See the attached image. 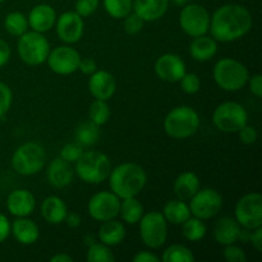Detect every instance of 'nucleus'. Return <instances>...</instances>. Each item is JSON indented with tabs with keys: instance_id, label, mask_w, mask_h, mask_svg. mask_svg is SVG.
Instances as JSON below:
<instances>
[{
	"instance_id": "obj_1",
	"label": "nucleus",
	"mask_w": 262,
	"mask_h": 262,
	"mask_svg": "<svg viewBox=\"0 0 262 262\" xmlns=\"http://www.w3.org/2000/svg\"><path fill=\"white\" fill-rule=\"evenodd\" d=\"M252 25V14L245 5L229 3L212 13L209 32L217 42H233L247 35Z\"/></svg>"
},
{
	"instance_id": "obj_2",
	"label": "nucleus",
	"mask_w": 262,
	"mask_h": 262,
	"mask_svg": "<svg viewBox=\"0 0 262 262\" xmlns=\"http://www.w3.org/2000/svg\"><path fill=\"white\" fill-rule=\"evenodd\" d=\"M109 187L120 200L137 197L147 183V173L136 163H123L112 168L109 174Z\"/></svg>"
},
{
	"instance_id": "obj_3",
	"label": "nucleus",
	"mask_w": 262,
	"mask_h": 262,
	"mask_svg": "<svg viewBox=\"0 0 262 262\" xmlns=\"http://www.w3.org/2000/svg\"><path fill=\"white\" fill-rule=\"evenodd\" d=\"M201 119L193 107L179 105L173 107L164 118V130L174 140H186L199 130Z\"/></svg>"
},
{
	"instance_id": "obj_4",
	"label": "nucleus",
	"mask_w": 262,
	"mask_h": 262,
	"mask_svg": "<svg viewBox=\"0 0 262 262\" xmlns=\"http://www.w3.org/2000/svg\"><path fill=\"white\" fill-rule=\"evenodd\" d=\"M112 168L110 159L104 152L95 150L83 151L74 163V173L87 184H100L107 181Z\"/></svg>"
},
{
	"instance_id": "obj_5",
	"label": "nucleus",
	"mask_w": 262,
	"mask_h": 262,
	"mask_svg": "<svg viewBox=\"0 0 262 262\" xmlns=\"http://www.w3.org/2000/svg\"><path fill=\"white\" fill-rule=\"evenodd\" d=\"M212 77L223 91L237 92L247 84L250 72L247 67L237 59L222 58L215 63Z\"/></svg>"
},
{
	"instance_id": "obj_6",
	"label": "nucleus",
	"mask_w": 262,
	"mask_h": 262,
	"mask_svg": "<svg viewBox=\"0 0 262 262\" xmlns=\"http://www.w3.org/2000/svg\"><path fill=\"white\" fill-rule=\"evenodd\" d=\"M10 164L13 170L19 176H35L45 168L46 151L40 143L26 142L13 152Z\"/></svg>"
},
{
	"instance_id": "obj_7",
	"label": "nucleus",
	"mask_w": 262,
	"mask_h": 262,
	"mask_svg": "<svg viewBox=\"0 0 262 262\" xmlns=\"http://www.w3.org/2000/svg\"><path fill=\"white\" fill-rule=\"evenodd\" d=\"M17 51L23 63L30 67H37L48 59L50 42L43 33L31 30L18 37Z\"/></svg>"
},
{
	"instance_id": "obj_8",
	"label": "nucleus",
	"mask_w": 262,
	"mask_h": 262,
	"mask_svg": "<svg viewBox=\"0 0 262 262\" xmlns=\"http://www.w3.org/2000/svg\"><path fill=\"white\" fill-rule=\"evenodd\" d=\"M138 224L141 241L150 250H158L168 239L169 224L160 211H148L143 214Z\"/></svg>"
},
{
	"instance_id": "obj_9",
	"label": "nucleus",
	"mask_w": 262,
	"mask_h": 262,
	"mask_svg": "<svg viewBox=\"0 0 262 262\" xmlns=\"http://www.w3.org/2000/svg\"><path fill=\"white\" fill-rule=\"evenodd\" d=\"M212 122L220 132L237 133L248 123V113L239 102L225 101L215 107Z\"/></svg>"
},
{
	"instance_id": "obj_10",
	"label": "nucleus",
	"mask_w": 262,
	"mask_h": 262,
	"mask_svg": "<svg viewBox=\"0 0 262 262\" xmlns=\"http://www.w3.org/2000/svg\"><path fill=\"white\" fill-rule=\"evenodd\" d=\"M210 19L211 15L209 10L200 4L187 3L179 13V26L191 37L206 35L210 28Z\"/></svg>"
},
{
	"instance_id": "obj_11",
	"label": "nucleus",
	"mask_w": 262,
	"mask_h": 262,
	"mask_svg": "<svg viewBox=\"0 0 262 262\" xmlns=\"http://www.w3.org/2000/svg\"><path fill=\"white\" fill-rule=\"evenodd\" d=\"M223 202L222 193L215 188H200L189 199L188 205L192 216L210 220L222 211Z\"/></svg>"
},
{
	"instance_id": "obj_12",
	"label": "nucleus",
	"mask_w": 262,
	"mask_h": 262,
	"mask_svg": "<svg viewBox=\"0 0 262 262\" xmlns=\"http://www.w3.org/2000/svg\"><path fill=\"white\" fill-rule=\"evenodd\" d=\"M234 219L246 229L262 227V196L258 192H251L238 200L234 209Z\"/></svg>"
},
{
	"instance_id": "obj_13",
	"label": "nucleus",
	"mask_w": 262,
	"mask_h": 262,
	"mask_svg": "<svg viewBox=\"0 0 262 262\" xmlns=\"http://www.w3.org/2000/svg\"><path fill=\"white\" fill-rule=\"evenodd\" d=\"M120 199L112 191H100L87 204L89 215L96 222H107L119 216Z\"/></svg>"
},
{
	"instance_id": "obj_14",
	"label": "nucleus",
	"mask_w": 262,
	"mask_h": 262,
	"mask_svg": "<svg viewBox=\"0 0 262 262\" xmlns=\"http://www.w3.org/2000/svg\"><path fill=\"white\" fill-rule=\"evenodd\" d=\"M81 58V54L78 53L77 49L66 43V45L53 49V50L50 49L46 63H48L50 71L55 74L69 76V74H73L74 72L78 71Z\"/></svg>"
},
{
	"instance_id": "obj_15",
	"label": "nucleus",
	"mask_w": 262,
	"mask_h": 262,
	"mask_svg": "<svg viewBox=\"0 0 262 262\" xmlns=\"http://www.w3.org/2000/svg\"><path fill=\"white\" fill-rule=\"evenodd\" d=\"M55 31L60 41L68 45L78 42L84 33V22L83 18L77 14L74 10L61 13L59 17H56Z\"/></svg>"
},
{
	"instance_id": "obj_16",
	"label": "nucleus",
	"mask_w": 262,
	"mask_h": 262,
	"mask_svg": "<svg viewBox=\"0 0 262 262\" xmlns=\"http://www.w3.org/2000/svg\"><path fill=\"white\" fill-rule=\"evenodd\" d=\"M154 71L158 78L168 83H177L187 72L186 63L179 55L165 53L159 56L154 66Z\"/></svg>"
},
{
	"instance_id": "obj_17",
	"label": "nucleus",
	"mask_w": 262,
	"mask_h": 262,
	"mask_svg": "<svg viewBox=\"0 0 262 262\" xmlns=\"http://www.w3.org/2000/svg\"><path fill=\"white\" fill-rule=\"evenodd\" d=\"M89 77L87 87L94 99L107 101L114 96L115 91H117V81L112 73H109L107 71H102V69H97L95 73Z\"/></svg>"
},
{
	"instance_id": "obj_18",
	"label": "nucleus",
	"mask_w": 262,
	"mask_h": 262,
	"mask_svg": "<svg viewBox=\"0 0 262 262\" xmlns=\"http://www.w3.org/2000/svg\"><path fill=\"white\" fill-rule=\"evenodd\" d=\"M5 206L8 212L14 217L30 216L36 209V199L32 192L18 188L8 194Z\"/></svg>"
},
{
	"instance_id": "obj_19",
	"label": "nucleus",
	"mask_w": 262,
	"mask_h": 262,
	"mask_svg": "<svg viewBox=\"0 0 262 262\" xmlns=\"http://www.w3.org/2000/svg\"><path fill=\"white\" fill-rule=\"evenodd\" d=\"M74 169L72 164L67 163L61 158H55L49 163L46 169V179L49 184L55 189H63L73 182Z\"/></svg>"
},
{
	"instance_id": "obj_20",
	"label": "nucleus",
	"mask_w": 262,
	"mask_h": 262,
	"mask_svg": "<svg viewBox=\"0 0 262 262\" xmlns=\"http://www.w3.org/2000/svg\"><path fill=\"white\" fill-rule=\"evenodd\" d=\"M56 12L51 5L37 4L30 10L27 15L28 26L32 31L45 33L54 28L56 22Z\"/></svg>"
},
{
	"instance_id": "obj_21",
	"label": "nucleus",
	"mask_w": 262,
	"mask_h": 262,
	"mask_svg": "<svg viewBox=\"0 0 262 262\" xmlns=\"http://www.w3.org/2000/svg\"><path fill=\"white\" fill-rule=\"evenodd\" d=\"M10 235L23 246H31L40 238L38 225L28 216L15 217L10 223Z\"/></svg>"
},
{
	"instance_id": "obj_22",
	"label": "nucleus",
	"mask_w": 262,
	"mask_h": 262,
	"mask_svg": "<svg viewBox=\"0 0 262 262\" xmlns=\"http://www.w3.org/2000/svg\"><path fill=\"white\" fill-rule=\"evenodd\" d=\"M242 227L232 216H222L215 222L212 228V235L217 245L228 246L238 242V237Z\"/></svg>"
},
{
	"instance_id": "obj_23",
	"label": "nucleus",
	"mask_w": 262,
	"mask_h": 262,
	"mask_svg": "<svg viewBox=\"0 0 262 262\" xmlns=\"http://www.w3.org/2000/svg\"><path fill=\"white\" fill-rule=\"evenodd\" d=\"M170 0H133V12L145 22H155L168 12Z\"/></svg>"
},
{
	"instance_id": "obj_24",
	"label": "nucleus",
	"mask_w": 262,
	"mask_h": 262,
	"mask_svg": "<svg viewBox=\"0 0 262 262\" xmlns=\"http://www.w3.org/2000/svg\"><path fill=\"white\" fill-rule=\"evenodd\" d=\"M189 55L193 60L205 63L209 61L216 55L217 53V41L214 37L206 35L197 36L193 37V40L189 43Z\"/></svg>"
},
{
	"instance_id": "obj_25",
	"label": "nucleus",
	"mask_w": 262,
	"mask_h": 262,
	"mask_svg": "<svg viewBox=\"0 0 262 262\" xmlns=\"http://www.w3.org/2000/svg\"><path fill=\"white\" fill-rule=\"evenodd\" d=\"M40 211L41 216L46 223L51 225H59L64 223V219L68 214V207L60 197L49 196L41 204Z\"/></svg>"
},
{
	"instance_id": "obj_26",
	"label": "nucleus",
	"mask_w": 262,
	"mask_h": 262,
	"mask_svg": "<svg viewBox=\"0 0 262 262\" xmlns=\"http://www.w3.org/2000/svg\"><path fill=\"white\" fill-rule=\"evenodd\" d=\"M99 241L109 247L119 246L125 239V227L122 222L117 219L102 222L97 233Z\"/></svg>"
},
{
	"instance_id": "obj_27",
	"label": "nucleus",
	"mask_w": 262,
	"mask_h": 262,
	"mask_svg": "<svg viewBox=\"0 0 262 262\" xmlns=\"http://www.w3.org/2000/svg\"><path fill=\"white\" fill-rule=\"evenodd\" d=\"M173 188L177 199L189 201V199L201 188V182L193 171H183L176 178Z\"/></svg>"
},
{
	"instance_id": "obj_28",
	"label": "nucleus",
	"mask_w": 262,
	"mask_h": 262,
	"mask_svg": "<svg viewBox=\"0 0 262 262\" xmlns=\"http://www.w3.org/2000/svg\"><path fill=\"white\" fill-rule=\"evenodd\" d=\"M161 214L164 215L168 224L171 225H182L188 217L192 216L188 202L179 199L166 202Z\"/></svg>"
},
{
	"instance_id": "obj_29",
	"label": "nucleus",
	"mask_w": 262,
	"mask_h": 262,
	"mask_svg": "<svg viewBox=\"0 0 262 262\" xmlns=\"http://www.w3.org/2000/svg\"><path fill=\"white\" fill-rule=\"evenodd\" d=\"M100 140V127L91 120L82 122L74 130V141L82 147H92Z\"/></svg>"
},
{
	"instance_id": "obj_30",
	"label": "nucleus",
	"mask_w": 262,
	"mask_h": 262,
	"mask_svg": "<svg viewBox=\"0 0 262 262\" xmlns=\"http://www.w3.org/2000/svg\"><path fill=\"white\" fill-rule=\"evenodd\" d=\"M145 214L143 205L137 200V197H128L120 200L119 216L124 223L129 225L137 224Z\"/></svg>"
},
{
	"instance_id": "obj_31",
	"label": "nucleus",
	"mask_w": 262,
	"mask_h": 262,
	"mask_svg": "<svg viewBox=\"0 0 262 262\" xmlns=\"http://www.w3.org/2000/svg\"><path fill=\"white\" fill-rule=\"evenodd\" d=\"M207 233V227L205 220L199 219L196 216H191L182 224V234L184 239L188 242H199L204 239Z\"/></svg>"
},
{
	"instance_id": "obj_32",
	"label": "nucleus",
	"mask_w": 262,
	"mask_h": 262,
	"mask_svg": "<svg viewBox=\"0 0 262 262\" xmlns=\"http://www.w3.org/2000/svg\"><path fill=\"white\" fill-rule=\"evenodd\" d=\"M4 28L13 37H19L30 30L27 15L22 12H10L4 18Z\"/></svg>"
},
{
	"instance_id": "obj_33",
	"label": "nucleus",
	"mask_w": 262,
	"mask_h": 262,
	"mask_svg": "<svg viewBox=\"0 0 262 262\" xmlns=\"http://www.w3.org/2000/svg\"><path fill=\"white\" fill-rule=\"evenodd\" d=\"M193 252L187 246L171 245L166 248L161 256L163 262H194Z\"/></svg>"
},
{
	"instance_id": "obj_34",
	"label": "nucleus",
	"mask_w": 262,
	"mask_h": 262,
	"mask_svg": "<svg viewBox=\"0 0 262 262\" xmlns=\"http://www.w3.org/2000/svg\"><path fill=\"white\" fill-rule=\"evenodd\" d=\"M105 12L114 19H123L133 10V0H102Z\"/></svg>"
},
{
	"instance_id": "obj_35",
	"label": "nucleus",
	"mask_w": 262,
	"mask_h": 262,
	"mask_svg": "<svg viewBox=\"0 0 262 262\" xmlns=\"http://www.w3.org/2000/svg\"><path fill=\"white\" fill-rule=\"evenodd\" d=\"M110 115H112V112H110V106L107 104V101L105 100H94L91 105H90L89 109V119L91 120L92 123H95L96 125L101 127V125H105L110 119Z\"/></svg>"
},
{
	"instance_id": "obj_36",
	"label": "nucleus",
	"mask_w": 262,
	"mask_h": 262,
	"mask_svg": "<svg viewBox=\"0 0 262 262\" xmlns=\"http://www.w3.org/2000/svg\"><path fill=\"white\" fill-rule=\"evenodd\" d=\"M86 260L89 262H114L115 256L109 246L101 242H94L87 248Z\"/></svg>"
},
{
	"instance_id": "obj_37",
	"label": "nucleus",
	"mask_w": 262,
	"mask_h": 262,
	"mask_svg": "<svg viewBox=\"0 0 262 262\" xmlns=\"http://www.w3.org/2000/svg\"><path fill=\"white\" fill-rule=\"evenodd\" d=\"M145 20L141 17H138L132 10L127 17L123 18V30L129 36L138 35L143 30V27H145Z\"/></svg>"
},
{
	"instance_id": "obj_38",
	"label": "nucleus",
	"mask_w": 262,
	"mask_h": 262,
	"mask_svg": "<svg viewBox=\"0 0 262 262\" xmlns=\"http://www.w3.org/2000/svg\"><path fill=\"white\" fill-rule=\"evenodd\" d=\"M179 83H181L182 91L187 95L197 94L201 89V79H200L199 74L196 73H187L186 72Z\"/></svg>"
},
{
	"instance_id": "obj_39",
	"label": "nucleus",
	"mask_w": 262,
	"mask_h": 262,
	"mask_svg": "<svg viewBox=\"0 0 262 262\" xmlns=\"http://www.w3.org/2000/svg\"><path fill=\"white\" fill-rule=\"evenodd\" d=\"M83 147H82L79 143L77 142H71V143H67L61 147L60 154H59V158H61L63 160H66L67 163L69 164H74L81 155L83 154Z\"/></svg>"
},
{
	"instance_id": "obj_40",
	"label": "nucleus",
	"mask_w": 262,
	"mask_h": 262,
	"mask_svg": "<svg viewBox=\"0 0 262 262\" xmlns=\"http://www.w3.org/2000/svg\"><path fill=\"white\" fill-rule=\"evenodd\" d=\"M99 0H76L74 12L82 18H89L96 13V10L99 9Z\"/></svg>"
},
{
	"instance_id": "obj_41",
	"label": "nucleus",
	"mask_w": 262,
	"mask_h": 262,
	"mask_svg": "<svg viewBox=\"0 0 262 262\" xmlns=\"http://www.w3.org/2000/svg\"><path fill=\"white\" fill-rule=\"evenodd\" d=\"M13 92L4 82H0V118L4 117L12 107Z\"/></svg>"
},
{
	"instance_id": "obj_42",
	"label": "nucleus",
	"mask_w": 262,
	"mask_h": 262,
	"mask_svg": "<svg viewBox=\"0 0 262 262\" xmlns=\"http://www.w3.org/2000/svg\"><path fill=\"white\" fill-rule=\"evenodd\" d=\"M223 257L228 262H246L247 261V255L241 247H238L235 243L233 245L224 246L223 250Z\"/></svg>"
},
{
	"instance_id": "obj_43",
	"label": "nucleus",
	"mask_w": 262,
	"mask_h": 262,
	"mask_svg": "<svg viewBox=\"0 0 262 262\" xmlns=\"http://www.w3.org/2000/svg\"><path fill=\"white\" fill-rule=\"evenodd\" d=\"M237 133L238 136H239V141L243 143V145L251 146V145H255V143L257 142V138H258L257 129H256L253 125L248 124V123L245 125V127L241 128Z\"/></svg>"
},
{
	"instance_id": "obj_44",
	"label": "nucleus",
	"mask_w": 262,
	"mask_h": 262,
	"mask_svg": "<svg viewBox=\"0 0 262 262\" xmlns=\"http://www.w3.org/2000/svg\"><path fill=\"white\" fill-rule=\"evenodd\" d=\"M248 87H250L251 94L253 95L257 99H261L262 97V76L260 73H256L250 76L247 81Z\"/></svg>"
},
{
	"instance_id": "obj_45",
	"label": "nucleus",
	"mask_w": 262,
	"mask_h": 262,
	"mask_svg": "<svg viewBox=\"0 0 262 262\" xmlns=\"http://www.w3.org/2000/svg\"><path fill=\"white\" fill-rule=\"evenodd\" d=\"M78 71H81V73L84 76H91L97 71V63L92 58H81Z\"/></svg>"
},
{
	"instance_id": "obj_46",
	"label": "nucleus",
	"mask_w": 262,
	"mask_h": 262,
	"mask_svg": "<svg viewBox=\"0 0 262 262\" xmlns=\"http://www.w3.org/2000/svg\"><path fill=\"white\" fill-rule=\"evenodd\" d=\"M10 235V220L7 215L0 212V245L9 238Z\"/></svg>"
},
{
	"instance_id": "obj_47",
	"label": "nucleus",
	"mask_w": 262,
	"mask_h": 262,
	"mask_svg": "<svg viewBox=\"0 0 262 262\" xmlns=\"http://www.w3.org/2000/svg\"><path fill=\"white\" fill-rule=\"evenodd\" d=\"M12 56V50H10L9 43L5 40L0 38V68L7 66Z\"/></svg>"
},
{
	"instance_id": "obj_48",
	"label": "nucleus",
	"mask_w": 262,
	"mask_h": 262,
	"mask_svg": "<svg viewBox=\"0 0 262 262\" xmlns=\"http://www.w3.org/2000/svg\"><path fill=\"white\" fill-rule=\"evenodd\" d=\"M248 242L252 245L257 252H262V227L256 228V229L251 230L250 241Z\"/></svg>"
},
{
	"instance_id": "obj_49",
	"label": "nucleus",
	"mask_w": 262,
	"mask_h": 262,
	"mask_svg": "<svg viewBox=\"0 0 262 262\" xmlns=\"http://www.w3.org/2000/svg\"><path fill=\"white\" fill-rule=\"evenodd\" d=\"M160 257L151 251H140L133 256V262H159Z\"/></svg>"
},
{
	"instance_id": "obj_50",
	"label": "nucleus",
	"mask_w": 262,
	"mask_h": 262,
	"mask_svg": "<svg viewBox=\"0 0 262 262\" xmlns=\"http://www.w3.org/2000/svg\"><path fill=\"white\" fill-rule=\"evenodd\" d=\"M64 223L67 224V227L72 228V229H76V228L81 227L82 217L81 215L77 214V212H68L66 219H64Z\"/></svg>"
},
{
	"instance_id": "obj_51",
	"label": "nucleus",
	"mask_w": 262,
	"mask_h": 262,
	"mask_svg": "<svg viewBox=\"0 0 262 262\" xmlns=\"http://www.w3.org/2000/svg\"><path fill=\"white\" fill-rule=\"evenodd\" d=\"M50 262H73V257H71L68 253L60 252L54 255L53 257L50 258Z\"/></svg>"
},
{
	"instance_id": "obj_52",
	"label": "nucleus",
	"mask_w": 262,
	"mask_h": 262,
	"mask_svg": "<svg viewBox=\"0 0 262 262\" xmlns=\"http://www.w3.org/2000/svg\"><path fill=\"white\" fill-rule=\"evenodd\" d=\"M171 2L176 5H178V7H183V5H186L189 0H171Z\"/></svg>"
},
{
	"instance_id": "obj_53",
	"label": "nucleus",
	"mask_w": 262,
	"mask_h": 262,
	"mask_svg": "<svg viewBox=\"0 0 262 262\" xmlns=\"http://www.w3.org/2000/svg\"><path fill=\"white\" fill-rule=\"evenodd\" d=\"M4 2H7V0H0V4H2V3H4Z\"/></svg>"
}]
</instances>
